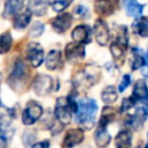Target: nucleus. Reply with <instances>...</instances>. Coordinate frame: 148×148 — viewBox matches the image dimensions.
I'll return each instance as SVG.
<instances>
[{"label":"nucleus","mask_w":148,"mask_h":148,"mask_svg":"<svg viewBox=\"0 0 148 148\" xmlns=\"http://www.w3.org/2000/svg\"><path fill=\"white\" fill-rule=\"evenodd\" d=\"M147 136H148V133H147Z\"/></svg>","instance_id":"obj_39"},{"label":"nucleus","mask_w":148,"mask_h":148,"mask_svg":"<svg viewBox=\"0 0 148 148\" xmlns=\"http://www.w3.org/2000/svg\"><path fill=\"white\" fill-rule=\"evenodd\" d=\"M83 138H84L83 130H81V128H69L65 134V138H64V141H62V147L64 148H73L74 146L82 142Z\"/></svg>","instance_id":"obj_9"},{"label":"nucleus","mask_w":148,"mask_h":148,"mask_svg":"<svg viewBox=\"0 0 148 148\" xmlns=\"http://www.w3.org/2000/svg\"><path fill=\"white\" fill-rule=\"evenodd\" d=\"M94 34H95V38H96L97 43L101 46H105L109 43L110 31H109L108 24L105 23L104 20H102V18L96 20V22L94 24Z\"/></svg>","instance_id":"obj_5"},{"label":"nucleus","mask_w":148,"mask_h":148,"mask_svg":"<svg viewBox=\"0 0 148 148\" xmlns=\"http://www.w3.org/2000/svg\"><path fill=\"white\" fill-rule=\"evenodd\" d=\"M72 20L73 17L69 13H62L51 20V25L54 31H57L58 34H62L71 27Z\"/></svg>","instance_id":"obj_10"},{"label":"nucleus","mask_w":148,"mask_h":148,"mask_svg":"<svg viewBox=\"0 0 148 148\" xmlns=\"http://www.w3.org/2000/svg\"><path fill=\"white\" fill-rule=\"evenodd\" d=\"M65 57L67 60L81 59L84 57V46L79 43H68L65 47Z\"/></svg>","instance_id":"obj_13"},{"label":"nucleus","mask_w":148,"mask_h":148,"mask_svg":"<svg viewBox=\"0 0 148 148\" xmlns=\"http://www.w3.org/2000/svg\"><path fill=\"white\" fill-rule=\"evenodd\" d=\"M132 97L135 101H146L148 98V87H147L145 80L140 79L134 83Z\"/></svg>","instance_id":"obj_17"},{"label":"nucleus","mask_w":148,"mask_h":148,"mask_svg":"<svg viewBox=\"0 0 148 148\" xmlns=\"http://www.w3.org/2000/svg\"><path fill=\"white\" fill-rule=\"evenodd\" d=\"M74 13L76 14V16H79V17H81V18H86V17L89 16V10H88V8H87L86 6H83V5L76 6V7L74 8Z\"/></svg>","instance_id":"obj_31"},{"label":"nucleus","mask_w":148,"mask_h":148,"mask_svg":"<svg viewBox=\"0 0 148 148\" xmlns=\"http://www.w3.org/2000/svg\"><path fill=\"white\" fill-rule=\"evenodd\" d=\"M72 2H73V0H53V2H52L51 6H52V8H53L54 12H62Z\"/></svg>","instance_id":"obj_28"},{"label":"nucleus","mask_w":148,"mask_h":148,"mask_svg":"<svg viewBox=\"0 0 148 148\" xmlns=\"http://www.w3.org/2000/svg\"><path fill=\"white\" fill-rule=\"evenodd\" d=\"M44 31V24L42 22H36L29 30V36L30 37H39Z\"/></svg>","instance_id":"obj_29"},{"label":"nucleus","mask_w":148,"mask_h":148,"mask_svg":"<svg viewBox=\"0 0 148 148\" xmlns=\"http://www.w3.org/2000/svg\"><path fill=\"white\" fill-rule=\"evenodd\" d=\"M135 148H140V147H135Z\"/></svg>","instance_id":"obj_38"},{"label":"nucleus","mask_w":148,"mask_h":148,"mask_svg":"<svg viewBox=\"0 0 148 148\" xmlns=\"http://www.w3.org/2000/svg\"><path fill=\"white\" fill-rule=\"evenodd\" d=\"M143 65H145V56H143V52L140 49L134 47L133 49L132 60H131V69L132 71H136V69L143 67Z\"/></svg>","instance_id":"obj_25"},{"label":"nucleus","mask_w":148,"mask_h":148,"mask_svg":"<svg viewBox=\"0 0 148 148\" xmlns=\"http://www.w3.org/2000/svg\"><path fill=\"white\" fill-rule=\"evenodd\" d=\"M124 8L128 16L139 17L143 12L145 6L139 3L136 0H124Z\"/></svg>","instance_id":"obj_19"},{"label":"nucleus","mask_w":148,"mask_h":148,"mask_svg":"<svg viewBox=\"0 0 148 148\" xmlns=\"http://www.w3.org/2000/svg\"><path fill=\"white\" fill-rule=\"evenodd\" d=\"M131 84V75L130 74H125L123 77H121V81L119 83V87H118V91L119 92H123L124 90H126V88Z\"/></svg>","instance_id":"obj_33"},{"label":"nucleus","mask_w":148,"mask_h":148,"mask_svg":"<svg viewBox=\"0 0 148 148\" xmlns=\"http://www.w3.org/2000/svg\"><path fill=\"white\" fill-rule=\"evenodd\" d=\"M81 77H82V81L84 80L89 86L95 84L99 79V68L94 65H88L84 67Z\"/></svg>","instance_id":"obj_16"},{"label":"nucleus","mask_w":148,"mask_h":148,"mask_svg":"<svg viewBox=\"0 0 148 148\" xmlns=\"http://www.w3.org/2000/svg\"><path fill=\"white\" fill-rule=\"evenodd\" d=\"M60 62H61V52L59 50H51L46 56V60H45L46 68L53 71L60 65Z\"/></svg>","instance_id":"obj_23"},{"label":"nucleus","mask_w":148,"mask_h":148,"mask_svg":"<svg viewBox=\"0 0 148 148\" xmlns=\"http://www.w3.org/2000/svg\"><path fill=\"white\" fill-rule=\"evenodd\" d=\"M118 7V0H95L94 9L99 16H109L114 13Z\"/></svg>","instance_id":"obj_7"},{"label":"nucleus","mask_w":148,"mask_h":148,"mask_svg":"<svg viewBox=\"0 0 148 148\" xmlns=\"http://www.w3.org/2000/svg\"><path fill=\"white\" fill-rule=\"evenodd\" d=\"M90 34L91 29L86 24H80L74 28L72 31V38L75 43L79 44H86L90 42Z\"/></svg>","instance_id":"obj_12"},{"label":"nucleus","mask_w":148,"mask_h":148,"mask_svg":"<svg viewBox=\"0 0 148 148\" xmlns=\"http://www.w3.org/2000/svg\"><path fill=\"white\" fill-rule=\"evenodd\" d=\"M94 138H95V143L99 148L106 147L111 141V135L106 131V127H98L94 134Z\"/></svg>","instance_id":"obj_20"},{"label":"nucleus","mask_w":148,"mask_h":148,"mask_svg":"<svg viewBox=\"0 0 148 148\" xmlns=\"http://www.w3.org/2000/svg\"><path fill=\"white\" fill-rule=\"evenodd\" d=\"M116 118H117V111H116V109H113L111 106H105L103 109V111H102L98 127H106L110 123L114 121Z\"/></svg>","instance_id":"obj_21"},{"label":"nucleus","mask_w":148,"mask_h":148,"mask_svg":"<svg viewBox=\"0 0 148 148\" xmlns=\"http://www.w3.org/2000/svg\"><path fill=\"white\" fill-rule=\"evenodd\" d=\"M43 49L37 43H30L27 46V59L31 66L38 67L43 62Z\"/></svg>","instance_id":"obj_8"},{"label":"nucleus","mask_w":148,"mask_h":148,"mask_svg":"<svg viewBox=\"0 0 148 148\" xmlns=\"http://www.w3.org/2000/svg\"><path fill=\"white\" fill-rule=\"evenodd\" d=\"M42 113H43L42 106L31 101V102H29L27 104V108L23 111L22 121H23L24 125H32L34 123H36L40 118Z\"/></svg>","instance_id":"obj_2"},{"label":"nucleus","mask_w":148,"mask_h":148,"mask_svg":"<svg viewBox=\"0 0 148 148\" xmlns=\"http://www.w3.org/2000/svg\"><path fill=\"white\" fill-rule=\"evenodd\" d=\"M145 108H146V110L148 111V98L146 99V106H145Z\"/></svg>","instance_id":"obj_36"},{"label":"nucleus","mask_w":148,"mask_h":148,"mask_svg":"<svg viewBox=\"0 0 148 148\" xmlns=\"http://www.w3.org/2000/svg\"><path fill=\"white\" fill-rule=\"evenodd\" d=\"M136 103V101L131 96V97H127V98H124L123 102H121V106H120V110L121 112L124 111H127L128 109H131L132 106H134V104Z\"/></svg>","instance_id":"obj_32"},{"label":"nucleus","mask_w":148,"mask_h":148,"mask_svg":"<svg viewBox=\"0 0 148 148\" xmlns=\"http://www.w3.org/2000/svg\"><path fill=\"white\" fill-rule=\"evenodd\" d=\"M49 0H28V10L37 16H43L49 8Z\"/></svg>","instance_id":"obj_14"},{"label":"nucleus","mask_w":148,"mask_h":148,"mask_svg":"<svg viewBox=\"0 0 148 148\" xmlns=\"http://www.w3.org/2000/svg\"><path fill=\"white\" fill-rule=\"evenodd\" d=\"M8 123H2L0 125V148H7L8 140H7V133H6V127Z\"/></svg>","instance_id":"obj_30"},{"label":"nucleus","mask_w":148,"mask_h":148,"mask_svg":"<svg viewBox=\"0 0 148 148\" xmlns=\"http://www.w3.org/2000/svg\"><path fill=\"white\" fill-rule=\"evenodd\" d=\"M101 97H102L104 103L110 104V103L116 102V99L118 98V94H117V90L113 86H108L106 88L103 89V91L101 94Z\"/></svg>","instance_id":"obj_26"},{"label":"nucleus","mask_w":148,"mask_h":148,"mask_svg":"<svg viewBox=\"0 0 148 148\" xmlns=\"http://www.w3.org/2000/svg\"><path fill=\"white\" fill-rule=\"evenodd\" d=\"M30 18H31V13L27 9L25 12L23 13H18L14 16V20H13V25L15 29H24L29 22H30Z\"/></svg>","instance_id":"obj_24"},{"label":"nucleus","mask_w":148,"mask_h":148,"mask_svg":"<svg viewBox=\"0 0 148 148\" xmlns=\"http://www.w3.org/2000/svg\"><path fill=\"white\" fill-rule=\"evenodd\" d=\"M116 148H131L132 146V132L130 130L120 131L114 139Z\"/></svg>","instance_id":"obj_18"},{"label":"nucleus","mask_w":148,"mask_h":148,"mask_svg":"<svg viewBox=\"0 0 148 148\" xmlns=\"http://www.w3.org/2000/svg\"><path fill=\"white\" fill-rule=\"evenodd\" d=\"M97 103L95 99L90 98H84L79 102V109H77V124L84 128V130H90L95 125V116L97 112Z\"/></svg>","instance_id":"obj_1"},{"label":"nucleus","mask_w":148,"mask_h":148,"mask_svg":"<svg viewBox=\"0 0 148 148\" xmlns=\"http://www.w3.org/2000/svg\"><path fill=\"white\" fill-rule=\"evenodd\" d=\"M50 143L49 141H42V142H37L32 146V148H49Z\"/></svg>","instance_id":"obj_35"},{"label":"nucleus","mask_w":148,"mask_h":148,"mask_svg":"<svg viewBox=\"0 0 148 148\" xmlns=\"http://www.w3.org/2000/svg\"><path fill=\"white\" fill-rule=\"evenodd\" d=\"M54 114H56L57 119L60 121V124L67 125L71 123L72 116H71V110H69L68 104H67V99H65L64 97L58 98L57 104H56V109H54Z\"/></svg>","instance_id":"obj_3"},{"label":"nucleus","mask_w":148,"mask_h":148,"mask_svg":"<svg viewBox=\"0 0 148 148\" xmlns=\"http://www.w3.org/2000/svg\"><path fill=\"white\" fill-rule=\"evenodd\" d=\"M52 88V79L49 75H38L34 82V90L37 95H46Z\"/></svg>","instance_id":"obj_11"},{"label":"nucleus","mask_w":148,"mask_h":148,"mask_svg":"<svg viewBox=\"0 0 148 148\" xmlns=\"http://www.w3.org/2000/svg\"><path fill=\"white\" fill-rule=\"evenodd\" d=\"M147 117H148V111L146 110V108L139 106V108H136L134 114H128L126 117V121L125 123H126V125L128 127H131L133 130H138L143 125V123L146 121Z\"/></svg>","instance_id":"obj_4"},{"label":"nucleus","mask_w":148,"mask_h":148,"mask_svg":"<svg viewBox=\"0 0 148 148\" xmlns=\"http://www.w3.org/2000/svg\"><path fill=\"white\" fill-rule=\"evenodd\" d=\"M24 5V0H5L3 17H10L18 14Z\"/></svg>","instance_id":"obj_15"},{"label":"nucleus","mask_w":148,"mask_h":148,"mask_svg":"<svg viewBox=\"0 0 148 148\" xmlns=\"http://www.w3.org/2000/svg\"><path fill=\"white\" fill-rule=\"evenodd\" d=\"M142 75L148 76V51L145 56V65H143V68H142Z\"/></svg>","instance_id":"obj_34"},{"label":"nucleus","mask_w":148,"mask_h":148,"mask_svg":"<svg viewBox=\"0 0 148 148\" xmlns=\"http://www.w3.org/2000/svg\"><path fill=\"white\" fill-rule=\"evenodd\" d=\"M145 148H148V145H146V146H145Z\"/></svg>","instance_id":"obj_37"},{"label":"nucleus","mask_w":148,"mask_h":148,"mask_svg":"<svg viewBox=\"0 0 148 148\" xmlns=\"http://www.w3.org/2000/svg\"><path fill=\"white\" fill-rule=\"evenodd\" d=\"M12 43H13V38L9 31L1 34L0 35V54L7 53L12 46Z\"/></svg>","instance_id":"obj_27"},{"label":"nucleus","mask_w":148,"mask_h":148,"mask_svg":"<svg viewBox=\"0 0 148 148\" xmlns=\"http://www.w3.org/2000/svg\"><path fill=\"white\" fill-rule=\"evenodd\" d=\"M132 29L133 31L141 36V37H147L148 36V18L147 17H136L134 22L132 23Z\"/></svg>","instance_id":"obj_22"},{"label":"nucleus","mask_w":148,"mask_h":148,"mask_svg":"<svg viewBox=\"0 0 148 148\" xmlns=\"http://www.w3.org/2000/svg\"><path fill=\"white\" fill-rule=\"evenodd\" d=\"M27 76H28V68L25 64L21 60H17L10 76L8 77V82H10L13 87L14 84H23V82L27 80Z\"/></svg>","instance_id":"obj_6"}]
</instances>
